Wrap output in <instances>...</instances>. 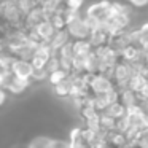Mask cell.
<instances>
[{"label":"cell","instance_id":"cell-1","mask_svg":"<svg viewBox=\"0 0 148 148\" xmlns=\"http://www.w3.org/2000/svg\"><path fill=\"white\" fill-rule=\"evenodd\" d=\"M14 77L21 78V80H29L34 75V65H30L29 62L26 61H18L13 64V69H11Z\"/></svg>","mask_w":148,"mask_h":148}]
</instances>
